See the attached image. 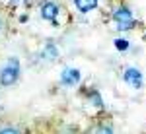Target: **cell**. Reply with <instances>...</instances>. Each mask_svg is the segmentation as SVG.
I'll return each instance as SVG.
<instances>
[{
    "instance_id": "1",
    "label": "cell",
    "mask_w": 146,
    "mask_h": 134,
    "mask_svg": "<svg viewBox=\"0 0 146 134\" xmlns=\"http://www.w3.org/2000/svg\"><path fill=\"white\" fill-rule=\"evenodd\" d=\"M113 22H115V27L119 29V31H129V29H133L135 27V16H133V12L129 10L127 6H117L111 14Z\"/></svg>"
},
{
    "instance_id": "2",
    "label": "cell",
    "mask_w": 146,
    "mask_h": 134,
    "mask_svg": "<svg viewBox=\"0 0 146 134\" xmlns=\"http://www.w3.org/2000/svg\"><path fill=\"white\" fill-rule=\"evenodd\" d=\"M18 74H20V64H18L16 58H12V60H8V64L2 68V72H0V82H2V86H12V84L18 80Z\"/></svg>"
},
{
    "instance_id": "3",
    "label": "cell",
    "mask_w": 146,
    "mask_h": 134,
    "mask_svg": "<svg viewBox=\"0 0 146 134\" xmlns=\"http://www.w3.org/2000/svg\"><path fill=\"white\" fill-rule=\"evenodd\" d=\"M123 80L131 86V88H135V89H140L142 88V84H144V78H142V72L138 70V68H133V66H129V68H125V72H123Z\"/></svg>"
},
{
    "instance_id": "4",
    "label": "cell",
    "mask_w": 146,
    "mask_h": 134,
    "mask_svg": "<svg viewBox=\"0 0 146 134\" xmlns=\"http://www.w3.org/2000/svg\"><path fill=\"white\" fill-rule=\"evenodd\" d=\"M60 82L64 84V86H76L80 82V72L76 68H64L62 70V74H60Z\"/></svg>"
},
{
    "instance_id": "5",
    "label": "cell",
    "mask_w": 146,
    "mask_h": 134,
    "mask_svg": "<svg viewBox=\"0 0 146 134\" xmlns=\"http://www.w3.org/2000/svg\"><path fill=\"white\" fill-rule=\"evenodd\" d=\"M56 14H58L56 4H53V2H43L41 4V16L49 22H53V25H56Z\"/></svg>"
},
{
    "instance_id": "6",
    "label": "cell",
    "mask_w": 146,
    "mask_h": 134,
    "mask_svg": "<svg viewBox=\"0 0 146 134\" xmlns=\"http://www.w3.org/2000/svg\"><path fill=\"white\" fill-rule=\"evenodd\" d=\"M74 4H76V8H78L82 14L92 12V10L98 8V0H74Z\"/></svg>"
},
{
    "instance_id": "7",
    "label": "cell",
    "mask_w": 146,
    "mask_h": 134,
    "mask_svg": "<svg viewBox=\"0 0 146 134\" xmlns=\"http://www.w3.org/2000/svg\"><path fill=\"white\" fill-rule=\"evenodd\" d=\"M88 99H90V103L94 105V107H98V109H103V107H105V103H103V99H101L100 91H96V89H92L90 93H88Z\"/></svg>"
},
{
    "instance_id": "8",
    "label": "cell",
    "mask_w": 146,
    "mask_h": 134,
    "mask_svg": "<svg viewBox=\"0 0 146 134\" xmlns=\"http://www.w3.org/2000/svg\"><path fill=\"white\" fill-rule=\"evenodd\" d=\"M55 55H56V49H55V45H47L45 47V51H43V56H47V58H55Z\"/></svg>"
},
{
    "instance_id": "9",
    "label": "cell",
    "mask_w": 146,
    "mask_h": 134,
    "mask_svg": "<svg viewBox=\"0 0 146 134\" xmlns=\"http://www.w3.org/2000/svg\"><path fill=\"white\" fill-rule=\"evenodd\" d=\"M96 134H113V128L109 124H100V126L96 128Z\"/></svg>"
},
{
    "instance_id": "10",
    "label": "cell",
    "mask_w": 146,
    "mask_h": 134,
    "mask_svg": "<svg viewBox=\"0 0 146 134\" xmlns=\"http://www.w3.org/2000/svg\"><path fill=\"white\" fill-rule=\"evenodd\" d=\"M115 49L127 51V49H129V41H127V39H115Z\"/></svg>"
},
{
    "instance_id": "11",
    "label": "cell",
    "mask_w": 146,
    "mask_h": 134,
    "mask_svg": "<svg viewBox=\"0 0 146 134\" xmlns=\"http://www.w3.org/2000/svg\"><path fill=\"white\" fill-rule=\"evenodd\" d=\"M0 134H20L16 128H0Z\"/></svg>"
},
{
    "instance_id": "12",
    "label": "cell",
    "mask_w": 146,
    "mask_h": 134,
    "mask_svg": "<svg viewBox=\"0 0 146 134\" xmlns=\"http://www.w3.org/2000/svg\"><path fill=\"white\" fill-rule=\"evenodd\" d=\"M62 134H76V132H62Z\"/></svg>"
},
{
    "instance_id": "13",
    "label": "cell",
    "mask_w": 146,
    "mask_h": 134,
    "mask_svg": "<svg viewBox=\"0 0 146 134\" xmlns=\"http://www.w3.org/2000/svg\"><path fill=\"white\" fill-rule=\"evenodd\" d=\"M12 2H14V0H12Z\"/></svg>"
}]
</instances>
